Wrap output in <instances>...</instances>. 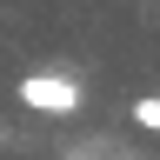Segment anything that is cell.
Wrapping results in <instances>:
<instances>
[{
	"label": "cell",
	"mask_w": 160,
	"mask_h": 160,
	"mask_svg": "<svg viewBox=\"0 0 160 160\" xmlns=\"http://www.w3.org/2000/svg\"><path fill=\"white\" fill-rule=\"evenodd\" d=\"M133 127H147V133H160V93H147V100H133Z\"/></svg>",
	"instance_id": "2"
},
{
	"label": "cell",
	"mask_w": 160,
	"mask_h": 160,
	"mask_svg": "<svg viewBox=\"0 0 160 160\" xmlns=\"http://www.w3.org/2000/svg\"><path fill=\"white\" fill-rule=\"evenodd\" d=\"M20 107H33V113H80L87 107V87H80L73 73H20Z\"/></svg>",
	"instance_id": "1"
}]
</instances>
